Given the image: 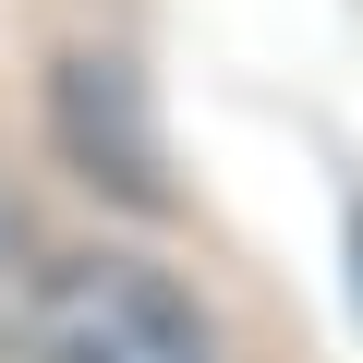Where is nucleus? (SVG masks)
Instances as JSON below:
<instances>
[{"label":"nucleus","instance_id":"obj_1","mask_svg":"<svg viewBox=\"0 0 363 363\" xmlns=\"http://www.w3.org/2000/svg\"><path fill=\"white\" fill-rule=\"evenodd\" d=\"M25 363H218V339H206L182 279H157L133 255H85L37 291Z\"/></svg>","mask_w":363,"mask_h":363},{"label":"nucleus","instance_id":"obj_2","mask_svg":"<svg viewBox=\"0 0 363 363\" xmlns=\"http://www.w3.org/2000/svg\"><path fill=\"white\" fill-rule=\"evenodd\" d=\"M61 145L85 182H109L121 206H169L157 182V133H145V85L121 61H61Z\"/></svg>","mask_w":363,"mask_h":363}]
</instances>
